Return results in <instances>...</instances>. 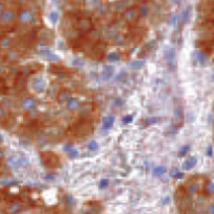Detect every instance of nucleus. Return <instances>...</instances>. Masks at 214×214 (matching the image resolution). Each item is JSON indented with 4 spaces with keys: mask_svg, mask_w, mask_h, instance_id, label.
<instances>
[{
    "mask_svg": "<svg viewBox=\"0 0 214 214\" xmlns=\"http://www.w3.org/2000/svg\"><path fill=\"white\" fill-rule=\"evenodd\" d=\"M50 17H51V19H52V21L53 22H55L57 21V19H58V15L55 13H52L51 15H50Z\"/></svg>",
    "mask_w": 214,
    "mask_h": 214,
    "instance_id": "obj_13",
    "label": "nucleus"
},
{
    "mask_svg": "<svg viewBox=\"0 0 214 214\" xmlns=\"http://www.w3.org/2000/svg\"><path fill=\"white\" fill-rule=\"evenodd\" d=\"M196 162H198L196 158H190V159H188L187 161H185V163H184V168L186 169V170H190L191 168H193V167L195 166Z\"/></svg>",
    "mask_w": 214,
    "mask_h": 214,
    "instance_id": "obj_1",
    "label": "nucleus"
},
{
    "mask_svg": "<svg viewBox=\"0 0 214 214\" xmlns=\"http://www.w3.org/2000/svg\"><path fill=\"white\" fill-rule=\"evenodd\" d=\"M2 12V8H1V5H0V13Z\"/></svg>",
    "mask_w": 214,
    "mask_h": 214,
    "instance_id": "obj_16",
    "label": "nucleus"
},
{
    "mask_svg": "<svg viewBox=\"0 0 214 214\" xmlns=\"http://www.w3.org/2000/svg\"><path fill=\"white\" fill-rule=\"evenodd\" d=\"M166 171V168L165 167H163V166H158L157 168L155 169V172H156V174H164V172Z\"/></svg>",
    "mask_w": 214,
    "mask_h": 214,
    "instance_id": "obj_3",
    "label": "nucleus"
},
{
    "mask_svg": "<svg viewBox=\"0 0 214 214\" xmlns=\"http://www.w3.org/2000/svg\"><path fill=\"white\" fill-rule=\"evenodd\" d=\"M189 148H190V146L189 145H185V146L182 147V149H181V152H180V156H184L185 154H187V152L189 150Z\"/></svg>",
    "mask_w": 214,
    "mask_h": 214,
    "instance_id": "obj_5",
    "label": "nucleus"
},
{
    "mask_svg": "<svg viewBox=\"0 0 214 214\" xmlns=\"http://www.w3.org/2000/svg\"><path fill=\"white\" fill-rule=\"evenodd\" d=\"M108 184H109L108 180H104V179H103V180H101V181H100V187H101V188H103V187H106Z\"/></svg>",
    "mask_w": 214,
    "mask_h": 214,
    "instance_id": "obj_12",
    "label": "nucleus"
},
{
    "mask_svg": "<svg viewBox=\"0 0 214 214\" xmlns=\"http://www.w3.org/2000/svg\"><path fill=\"white\" fill-rule=\"evenodd\" d=\"M210 211H211V212H212V213H214V205L210 208Z\"/></svg>",
    "mask_w": 214,
    "mask_h": 214,
    "instance_id": "obj_15",
    "label": "nucleus"
},
{
    "mask_svg": "<svg viewBox=\"0 0 214 214\" xmlns=\"http://www.w3.org/2000/svg\"><path fill=\"white\" fill-rule=\"evenodd\" d=\"M208 156H212V147L211 146H209V148H208Z\"/></svg>",
    "mask_w": 214,
    "mask_h": 214,
    "instance_id": "obj_14",
    "label": "nucleus"
},
{
    "mask_svg": "<svg viewBox=\"0 0 214 214\" xmlns=\"http://www.w3.org/2000/svg\"><path fill=\"white\" fill-rule=\"evenodd\" d=\"M198 58L199 62H201V64H204V63H205V61H206V55L204 54V53L199 52L198 55Z\"/></svg>",
    "mask_w": 214,
    "mask_h": 214,
    "instance_id": "obj_8",
    "label": "nucleus"
},
{
    "mask_svg": "<svg viewBox=\"0 0 214 214\" xmlns=\"http://www.w3.org/2000/svg\"><path fill=\"white\" fill-rule=\"evenodd\" d=\"M89 148L91 150H95L97 148V143L95 142V141H91V142L89 143Z\"/></svg>",
    "mask_w": 214,
    "mask_h": 214,
    "instance_id": "obj_10",
    "label": "nucleus"
},
{
    "mask_svg": "<svg viewBox=\"0 0 214 214\" xmlns=\"http://www.w3.org/2000/svg\"><path fill=\"white\" fill-rule=\"evenodd\" d=\"M132 120H133V116L132 115L125 116V117H123V119H122V121L125 123H130V122H132Z\"/></svg>",
    "mask_w": 214,
    "mask_h": 214,
    "instance_id": "obj_9",
    "label": "nucleus"
},
{
    "mask_svg": "<svg viewBox=\"0 0 214 214\" xmlns=\"http://www.w3.org/2000/svg\"><path fill=\"white\" fill-rule=\"evenodd\" d=\"M108 59L110 61H118L120 60V55H118L117 53H112V54L108 57Z\"/></svg>",
    "mask_w": 214,
    "mask_h": 214,
    "instance_id": "obj_4",
    "label": "nucleus"
},
{
    "mask_svg": "<svg viewBox=\"0 0 214 214\" xmlns=\"http://www.w3.org/2000/svg\"><path fill=\"white\" fill-rule=\"evenodd\" d=\"M114 117L113 116H108L107 118H104V125H103V128H110L112 125H113V122H114Z\"/></svg>",
    "mask_w": 214,
    "mask_h": 214,
    "instance_id": "obj_2",
    "label": "nucleus"
},
{
    "mask_svg": "<svg viewBox=\"0 0 214 214\" xmlns=\"http://www.w3.org/2000/svg\"><path fill=\"white\" fill-rule=\"evenodd\" d=\"M1 157H2V153L0 152V158H1Z\"/></svg>",
    "mask_w": 214,
    "mask_h": 214,
    "instance_id": "obj_17",
    "label": "nucleus"
},
{
    "mask_svg": "<svg viewBox=\"0 0 214 214\" xmlns=\"http://www.w3.org/2000/svg\"><path fill=\"white\" fill-rule=\"evenodd\" d=\"M188 17H189V9H186V11H185V13H184V16H183V21L185 23L187 22V21H188Z\"/></svg>",
    "mask_w": 214,
    "mask_h": 214,
    "instance_id": "obj_11",
    "label": "nucleus"
},
{
    "mask_svg": "<svg viewBox=\"0 0 214 214\" xmlns=\"http://www.w3.org/2000/svg\"><path fill=\"white\" fill-rule=\"evenodd\" d=\"M171 176L174 177H176V179H181V177H183L184 174H182V172L177 171V170H176V171H174V172L172 171V174H171Z\"/></svg>",
    "mask_w": 214,
    "mask_h": 214,
    "instance_id": "obj_6",
    "label": "nucleus"
},
{
    "mask_svg": "<svg viewBox=\"0 0 214 214\" xmlns=\"http://www.w3.org/2000/svg\"><path fill=\"white\" fill-rule=\"evenodd\" d=\"M143 63H144L143 61H141V62L140 61H136V62H134L132 64V67L133 68H140L143 65Z\"/></svg>",
    "mask_w": 214,
    "mask_h": 214,
    "instance_id": "obj_7",
    "label": "nucleus"
}]
</instances>
